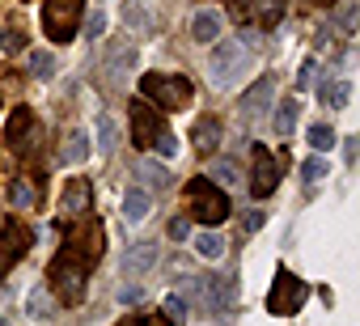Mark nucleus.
I'll return each instance as SVG.
<instances>
[{
    "label": "nucleus",
    "instance_id": "nucleus-33",
    "mask_svg": "<svg viewBox=\"0 0 360 326\" xmlns=\"http://www.w3.org/2000/svg\"><path fill=\"white\" fill-rule=\"evenodd\" d=\"M153 148H161L165 157H174V152H178V136H169V131H161V136L153 140Z\"/></svg>",
    "mask_w": 360,
    "mask_h": 326
},
{
    "label": "nucleus",
    "instance_id": "nucleus-14",
    "mask_svg": "<svg viewBox=\"0 0 360 326\" xmlns=\"http://www.w3.org/2000/svg\"><path fill=\"white\" fill-rule=\"evenodd\" d=\"M144 216H148V191H136V187L123 191V221L127 225H140Z\"/></svg>",
    "mask_w": 360,
    "mask_h": 326
},
{
    "label": "nucleus",
    "instance_id": "nucleus-26",
    "mask_svg": "<svg viewBox=\"0 0 360 326\" xmlns=\"http://www.w3.org/2000/svg\"><path fill=\"white\" fill-rule=\"evenodd\" d=\"M30 72L43 77V81L56 77V56H51V51H34V56H30Z\"/></svg>",
    "mask_w": 360,
    "mask_h": 326
},
{
    "label": "nucleus",
    "instance_id": "nucleus-35",
    "mask_svg": "<svg viewBox=\"0 0 360 326\" xmlns=\"http://www.w3.org/2000/svg\"><path fill=\"white\" fill-rule=\"evenodd\" d=\"M102 30H106V13L94 9V13H89V39H102Z\"/></svg>",
    "mask_w": 360,
    "mask_h": 326
},
{
    "label": "nucleus",
    "instance_id": "nucleus-25",
    "mask_svg": "<svg viewBox=\"0 0 360 326\" xmlns=\"http://www.w3.org/2000/svg\"><path fill=\"white\" fill-rule=\"evenodd\" d=\"M195 250H200L204 259H225V242H221L217 233H200V237H195Z\"/></svg>",
    "mask_w": 360,
    "mask_h": 326
},
{
    "label": "nucleus",
    "instance_id": "nucleus-13",
    "mask_svg": "<svg viewBox=\"0 0 360 326\" xmlns=\"http://www.w3.org/2000/svg\"><path fill=\"white\" fill-rule=\"evenodd\" d=\"M217 34H221V13L217 9H200L191 18V39L195 43H217Z\"/></svg>",
    "mask_w": 360,
    "mask_h": 326
},
{
    "label": "nucleus",
    "instance_id": "nucleus-1",
    "mask_svg": "<svg viewBox=\"0 0 360 326\" xmlns=\"http://www.w3.org/2000/svg\"><path fill=\"white\" fill-rule=\"evenodd\" d=\"M98 254H102V229H98V225H77V229L68 233V246L56 254L51 280H56V288H60V296H64L68 305L81 301V292H85V271L98 263Z\"/></svg>",
    "mask_w": 360,
    "mask_h": 326
},
{
    "label": "nucleus",
    "instance_id": "nucleus-7",
    "mask_svg": "<svg viewBox=\"0 0 360 326\" xmlns=\"http://www.w3.org/2000/svg\"><path fill=\"white\" fill-rule=\"evenodd\" d=\"M127 110H131V140H136V144H144V148H153V140L165 131V127H161V119H157V110H153L144 98H140V102H131Z\"/></svg>",
    "mask_w": 360,
    "mask_h": 326
},
{
    "label": "nucleus",
    "instance_id": "nucleus-2",
    "mask_svg": "<svg viewBox=\"0 0 360 326\" xmlns=\"http://www.w3.org/2000/svg\"><path fill=\"white\" fill-rule=\"evenodd\" d=\"M140 93H144L148 102H157L161 110H187L191 98H195L191 81H187V77H174V72H148V77L140 81Z\"/></svg>",
    "mask_w": 360,
    "mask_h": 326
},
{
    "label": "nucleus",
    "instance_id": "nucleus-29",
    "mask_svg": "<svg viewBox=\"0 0 360 326\" xmlns=\"http://www.w3.org/2000/svg\"><path fill=\"white\" fill-rule=\"evenodd\" d=\"M34 200H39L34 183H30V178H18V183H13V204H22V208H34Z\"/></svg>",
    "mask_w": 360,
    "mask_h": 326
},
{
    "label": "nucleus",
    "instance_id": "nucleus-40",
    "mask_svg": "<svg viewBox=\"0 0 360 326\" xmlns=\"http://www.w3.org/2000/svg\"><path fill=\"white\" fill-rule=\"evenodd\" d=\"M140 326H174V322H165V318H148V322H140Z\"/></svg>",
    "mask_w": 360,
    "mask_h": 326
},
{
    "label": "nucleus",
    "instance_id": "nucleus-4",
    "mask_svg": "<svg viewBox=\"0 0 360 326\" xmlns=\"http://www.w3.org/2000/svg\"><path fill=\"white\" fill-rule=\"evenodd\" d=\"M81 5L85 0H43V30H47L51 43H68L77 34Z\"/></svg>",
    "mask_w": 360,
    "mask_h": 326
},
{
    "label": "nucleus",
    "instance_id": "nucleus-31",
    "mask_svg": "<svg viewBox=\"0 0 360 326\" xmlns=\"http://www.w3.org/2000/svg\"><path fill=\"white\" fill-rule=\"evenodd\" d=\"M165 313H169V322H187V318H191L183 296H165Z\"/></svg>",
    "mask_w": 360,
    "mask_h": 326
},
{
    "label": "nucleus",
    "instance_id": "nucleus-12",
    "mask_svg": "<svg viewBox=\"0 0 360 326\" xmlns=\"http://www.w3.org/2000/svg\"><path fill=\"white\" fill-rule=\"evenodd\" d=\"M153 267H157V242H136L123 254V275H144Z\"/></svg>",
    "mask_w": 360,
    "mask_h": 326
},
{
    "label": "nucleus",
    "instance_id": "nucleus-34",
    "mask_svg": "<svg viewBox=\"0 0 360 326\" xmlns=\"http://www.w3.org/2000/svg\"><path fill=\"white\" fill-rule=\"evenodd\" d=\"M343 30H352L356 26V5H352V0H347V5H339V18H335Z\"/></svg>",
    "mask_w": 360,
    "mask_h": 326
},
{
    "label": "nucleus",
    "instance_id": "nucleus-18",
    "mask_svg": "<svg viewBox=\"0 0 360 326\" xmlns=\"http://www.w3.org/2000/svg\"><path fill=\"white\" fill-rule=\"evenodd\" d=\"M26 313L30 318H51L56 313V301H51V292L39 284V288H30V296H26Z\"/></svg>",
    "mask_w": 360,
    "mask_h": 326
},
{
    "label": "nucleus",
    "instance_id": "nucleus-11",
    "mask_svg": "<svg viewBox=\"0 0 360 326\" xmlns=\"http://www.w3.org/2000/svg\"><path fill=\"white\" fill-rule=\"evenodd\" d=\"M89 208H94L89 178H72V183H68V191H64V200H60V212H64V216H85Z\"/></svg>",
    "mask_w": 360,
    "mask_h": 326
},
{
    "label": "nucleus",
    "instance_id": "nucleus-15",
    "mask_svg": "<svg viewBox=\"0 0 360 326\" xmlns=\"http://www.w3.org/2000/svg\"><path fill=\"white\" fill-rule=\"evenodd\" d=\"M136 174L144 178V187H148V191H165V187H169V170H165V166H157L153 157H144V161H140V170H136Z\"/></svg>",
    "mask_w": 360,
    "mask_h": 326
},
{
    "label": "nucleus",
    "instance_id": "nucleus-19",
    "mask_svg": "<svg viewBox=\"0 0 360 326\" xmlns=\"http://www.w3.org/2000/svg\"><path fill=\"white\" fill-rule=\"evenodd\" d=\"M250 9H255V22L259 26H276L284 18V0H255Z\"/></svg>",
    "mask_w": 360,
    "mask_h": 326
},
{
    "label": "nucleus",
    "instance_id": "nucleus-24",
    "mask_svg": "<svg viewBox=\"0 0 360 326\" xmlns=\"http://www.w3.org/2000/svg\"><path fill=\"white\" fill-rule=\"evenodd\" d=\"M89 157V136L85 131H72L68 136V148H64V161H72V166H77V161H85Z\"/></svg>",
    "mask_w": 360,
    "mask_h": 326
},
{
    "label": "nucleus",
    "instance_id": "nucleus-10",
    "mask_svg": "<svg viewBox=\"0 0 360 326\" xmlns=\"http://www.w3.org/2000/svg\"><path fill=\"white\" fill-rule=\"evenodd\" d=\"M271 93H276V81H271V77H259V81L242 93V106H238V110H242L246 119H255V115H263V110L271 106Z\"/></svg>",
    "mask_w": 360,
    "mask_h": 326
},
{
    "label": "nucleus",
    "instance_id": "nucleus-32",
    "mask_svg": "<svg viewBox=\"0 0 360 326\" xmlns=\"http://www.w3.org/2000/svg\"><path fill=\"white\" fill-rule=\"evenodd\" d=\"M22 43H26L22 30H5V34H0V47H5V51H22Z\"/></svg>",
    "mask_w": 360,
    "mask_h": 326
},
{
    "label": "nucleus",
    "instance_id": "nucleus-5",
    "mask_svg": "<svg viewBox=\"0 0 360 326\" xmlns=\"http://www.w3.org/2000/svg\"><path fill=\"white\" fill-rule=\"evenodd\" d=\"M305 296H309L305 280H297L292 271H280V275H276V288H271V296H267V309L280 313V318H288V313H297V309L305 305Z\"/></svg>",
    "mask_w": 360,
    "mask_h": 326
},
{
    "label": "nucleus",
    "instance_id": "nucleus-8",
    "mask_svg": "<svg viewBox=\"0 0 360 326\" xmlns=\"http://www.w3.org/2000/svg\"><path fill=\"white\" fill-rule=\"evenodd\" d=\"M276 183H280V166H276V157H271L267 148H259V144H255V174H250V191H255V200H267V195L276 191Z\"/></svg>",
    "mask_w": 360,
    "mask_h": 326
},
{
    "label": "nucleus",
    "instance_id": "nucleus-37",
    "mask_svg": "<svg viewBox=\"0 0 360 326\" xmlns=\"http://www.w3.org/2000/svg\"><path fill=\"white\" fill-rule=\"evenodd\" d=\"M309 81H314V60H305V64H301V77H297V85H301V89H309Z\"/></svg>",
    "mask_w": 360,
    "mask_h": 326
},
{
    "label": "nucleus",
    "instance_id": "nucleus-21",
    "mask_svg": "<svg viewBox=\"0 0 360 326\" xmlns=\"http://www.w3.org/2000/svg\"><path fill=\"white\" fill-rule=\"evenodd\" d=\"M297 102L288 98V102H280V110H276V136H292V127H297Z\"/></svg>",
    "mask_w": 360,
    "mask_h": 326
},
{
    "label": "nucleus",
    "instance_id": "nucleus-23",
    "mask_svg": "<svg viewBox=\"0 0 360 326\" xmlns=\"http://www.w3.org/2000/svg\"><path fill=\"white\" fill-rule=\"evenodd\" d=\"M212 183H217V187H238V183H242L238 161H217V166H212Z\"/></svg>",
    "mask_w": 360,
    "mask_h": 326
},
{
    "label": "nucleus",
    "instance_id": "nucleus-28",
    "mask_svg": "<svg viewBox=\"0 0 360 326\" xmlns=\"http://www.w3.org/2000/svg\"><path fill=\"white\" fill-rule=\"evenodd\" d=\"M301 178H305V187H318V183L326 178V161H322V157H309L305 166H301Z\"/></svg>",
    "mask_w": 360,
    "mask_h": 326
},
{
    "label": "nucleus",
    "instance_id": "nucleus-9",
    "mask_svg": "<svg viewBox=\"0 0 360 326\" xmlns=\"http://www.w3.org/2000/svg\"><path fill=\"white\" fill-rule=\"evenodd\" d=\"M26 242H30V233L22 225H5V229H0V275L26 254Z\"/></svg>",
    "mask_w": 360,
    "mask_h": 326
},
{
    "label": "nucleus",
    "instance_id": "nucleus-6",
    "mask_svg": "<svg viewBox=\"0 0 360 326\" xmlns=\"http://www.w3.org/2000/svg\"><path fill=\"white\" fill-rule=\"evenodd\" d=\"M242 68H246V51H242L238 43H221V47L212 51V60H208V77H212L217 89H229Z\"/></svg>",
    "mask_w": 360,
    "mask_h": 326
},
{
    "label": "nucleus",
    "instance_id": "nucleus-16",
    "mask_svg": "<svg viewBox=\"0 0 360 326\" xmlns=\"http://www.w3.org/2000/svg\"><path fill=\"white\" fill-rule=\"evenodd\" d=\"M131 68H136V47H131V43L115 47L110 60H106V72H110V77H123V72H131Z\"/></svg>",
    "mask_w": 360,
    "mask_h": 326
},
{
    "label": "nucleus",
    "instance_id": "nucleus-36",
    "mask_svg": "<svg viewBox=\"0 0 360 326\" xmlns=\"http://www.w3.org/2000/svg\"><path fill=\"white\" fill-rule=\"evenodd\" d=\"M119 301H123V305H136V301H140V284H123V288H119Z\"/></svg>",
    "mask_w": 360,
    "mask_h": 326
},
{
    "label": "nucleus",
    "instance_id": "nucleus-22",
    "mask_svg": "<svg viewBox=\"0 0 360 326\" xmlns=\"http://www.w3.org/2000/svg\"><path fill=\"white\" fill-rule=\"evenodd\" d=\"M94 123H98V148H102V152H115V144H119V131H115V119H110V115H98Z\"/></svg>",
    "mask_w": 360,
    "mask_h": 326
},
{
    "label": "nucleus",
    "instance_id": "nucleus-27",
    "mask_svg": "<svg viewBox=\"0 0 360 326\" xmlns=\"http://www.w3.org/2000/svg\"><path fill=\"white\" fill-rule=\"evenodd\" d=\"M309 144H314L318 152H330V148H335V131H330L326 123H314V127H309Z\"/></svg>",
    "mask_w": 360,
    "mask_h": 326
},
{
    "label": "nucleus",
    "instance_id": "nucleus-39",
    "mask_svg": "<svg viewBox=\"0 0 360 326\" xmlns=\"http://www.w3.org/2000/svg\"><path fill=\"white\" fill-rule=\"evenodd\" d=\"M246 229H250V233L263 229V212H250V216H246Z\"/></svg>",
    "mask_w": 360,
    "mask_h": 326
},
{
    "label": "nucleus",
    "instance_id": "nucleus-38",
    "mask_svg": "<svg viewBox=\"0 0 360 326\" xmlns=\"http://www.w3.org/2000/svg\"><path fill=\"white\" fill-rule=\"evenodd\" d=\"M169 237L183 242V237H187V221H169Z\"/></svg>",
    "mask_w": 360,
    "mask_h": 326
},
{
    "label": "nucleus",
    "instance_id": "nucleus-30",
    "mask_svg": "<svg viewBox=\"0 0 360 326\" xmlns=\"http://www.w3.org/2000/svg\"><path fill=\"white\" fill-rule=\"evenodd\" d=\"M195 144H200L204 152H208V148L217 144V123H212V119H204V123L195 127Z\"/></svg>",
    "mask_w": 360,
    "mask_h": 326
},
{
    "label": "nucleus",
    "instance_id": "nucleus-20",
    "mask_svg": "<svg viewBox=\"0 0 360 326\" xmlns=\"http://www.w3.org/2000/svg\"><path fill=\"white\" fill-rule=\"evenodd\" d=\"M347 93H352V85H347V81H330V85H322V89H318L322 106H330V110L347 106Z\"/></svg>",
    "mask_w": 360,
    "mask_h": 326
},
{
    "label": "nucleus",
    "instance_id": "nucleus-3",
    "mask_svg": "<svg viewBox=\"0 0 360 326\" xmlns=\"http://www.w3.org/2000/svg\"><path fill=\"white\" fill-rule=\"evenodd\" d=\"M183 200H187L191 216H200L204 225H217V221L229 216V200H225V191L212 178H191L187 191H183Z\"/></svg>",
    "mask_w": 360,
    "mask_h": 326
},
{
    "label": "nucleus",
    "instance_id": "nucleus-17",
    "mask_svg": "<svg viewBox=\"0 0 360 326\" xmlns=\"http://www.w3.org/2000/svg\"><path fill=\"white\" fill-rule=\"evenodd\" d=\"M22 140H34V119H30V110H18L13 115V123H9V144L22 152Z\"/></svg>",
    "mask_w": 360,
    "mask_h": 326
},
{
    "label": "nucleus",
    "instance_id": "nucleus-41",
    "mask_svg": "<svg viewBox=\"0 0 360 326\" xmlns=\"http://www.w3.org/2000/svg\"><path fill=\"white\" fill-rule=\"evenodd\" d=\"M123 326H140V322H123Z\"/></svg>",
    "mask_w": 360,
    "mask_h": 326
}]
</instances>
